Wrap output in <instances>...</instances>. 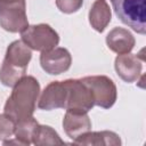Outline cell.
<instances>
[{"instance_id": "obj_1", "label": "cell", "mask_w": 146, "mask_h": 146, "mask_svg": "<svg viewBox=\"0 0 146 146\" xmlns=\"http://www.w3.org/2000/svg\"><path fill=\"white\" fill-rule=\"evenodd\" d=\"M13 88L3 111L5 114L16 123L19 120L33 115L40 94V84L35 78L25 75Z\"/></svg>"}, {"instance_id": "obj_2", "label": "cell", "mask_w": 146, "mask_h": 146, "mask_svg": "<svg viewBox=\"0 0 146 146\" xmlns=\"http://www.w3.org/2000/svg\"><path fill=\"white\" fill-rule=\"evenodd\" d=\"M31 57V48L23 41L16 40L11 42L6 50V56L0 67V82L6 87H14L25 76Z\"/></svg>"}, {"instance_id": "obj_3", "label": "cell", "mask_w": 146, "mask_h": 146, "mask_svg": "<svg viewBox=\"0 0 146 146\" xmlns=\"http://www.w3.org/2000/svg\"><path fill=\"white\" fill-rule=\"evenodd\" d=\"M120 21L139 34L146 32L145 0H111Z\"/></svg>"}, {"instance_id": "obj_4", "label": "cell", "mask_w": 146, "mask_h": 146, "mask_svg": "<svg viewBox=\"0 0 146 146\" xmlns=\"http://www.w3.org/2000/svg\"><path fill=\"white\" fill-rule=\"evenodd\" d=\"M0 26L11 33L29 26L25 0H0Z\"/></svg>"}, {"instance_id": "obj_5", "label": "cell", "mask_w": 146, "mask_h": 146, "mask_svg": "<svg viewBox=\"0 0 146 146\" xmlns=\"http://www.w3.org/2000/svg\"><path fill=\"white\" fill-rule=\"evenodd\" d=\"M22 41L33 50L48 51L59 42L58 33L48 24H36L27 26L21 32Z\"/></svg>"}, {"instance_id": "obj_6", "label": "cell", "mask_w": 146, "mask_h": 146, "mask_svg": "<svg viewBox=\"0 0 146 146\" xmlns=\"http://www.w3.org/2000/svg\"><path fill=\"white\" fill-rule=\"evenodd\" d=\"M91 91L95 105L103 108H110L116 100V86L112 79L106 75H91L80 79Z\"/></svg>"}, {"instance_id": "obj_7", "label": "cell", "mask_w": 146, "mask_h": 146, "mask_svg": "<svg viewBox=\"0 0 146 146\" xmlns=\"http://www.w3.org/2000/svg\"><path fill=\"white\" fill-rule=\"evenodd\" d=\"M66 84V111H76L88 113L94 106V97L90 89L81 81L76 79L65 80Z\"/></svg>"}, {"instance_id": "obj_8", "label": "cell", "mask_w": 146, "mask_h": 146, "mask_svg": "<svg viewBox=\"0 0 146 146\" xmlns=\"http://www.w3.org/2000/svg\"><path fill=\"white\" fill-rule=\"evenodd\" d=\"M72 64V57L67 49L55 47L40 55V65L42 70L51 75H58L66 72Z\"/></svg>"}, {"instance_id": "obj_9", "label": "cell", "mask_w": 146, "mask_h": 146, "mask_svg": "<svg viewBox=\"0 0 146 146\" xmlns=\"http://www.w3.org/2000/svg\"><path fill=\"white\" fill-rule=\"evenodd\" d=\"M144 57L139 55H132L130 52L119 55L115 58L114 67L117 75L128 83L135 82L139 79L143 70Z\"/></svg>"}, {"instance_id": "obj_10", "label": "cell", "mask_w": 146, "mask_h": 146, "mask_svg": "<svg viewBox=\"0 0 146 146\" xmlns=\"http://www.w3.org/2000/svg\"><path fill=\"white\" fill-rule=\"evenodd\" d=\"M65 102H66L65 81H52L42 91L38 103V107L44 111L65 108Z\"/></svg>"}, {"instance_id": "obj_11", "label": "cell", "mask_w": 146, "mask_h": 146, "mask_svg": "<svg viewBox=\"0 0 146 146\" xmlns=\"http://www.w3.org/2000/svg\"><path fill=\"white\" fill-rule=\"evenodd\" d=\"M63 128L65 133L75 140L91 129V121L87 113L76 111H66L63 119Z\"/></svg>"}, {"instance_id": "obj_12", "label": "cell", "mask_w": 146, "mask_h": 146, "mask_svg": "<svg viewBox=\"0 0 146 146\" xmlns=\"http://www.w3.org/2000/svg\"><path fill=\"white\" fill-rule=\"evenodd\" d=\"M135 38L130 31L123 27H114L106 36L107 47L117 55L128 54L135 47Z\"/></svg>"}, {"instance_id": "obj_13", "label": "cell", "mask_w": 146, "mask_h": 146, "mask_svg": "<svg viewBox=\"0 0 146 146\" xmlns=\"http://www.w3.org/2000/svg\"><path fill=\"white\" fill-rule=\"evenodd\" d=\"M112 13L106 0H95L89 10V23L97 32H103L111 22Z\"/></svg>"}, {"instance_id": "obj_14", "label": "cell", "mask_w": 146, "mask_h": 146, "mask_svg": "<svg viewBox=\"0 0 146 146\" xmlns=\"http://www.w3.org/2000/svg\"><path fill=\"white\" fill-rule=\"evenodd\" d=\"M74 145H111L117 146L121 145L120 136L113 131H96V132H86L78 139L73 140Z\"/></svg>"}, {"instance_id": "obj_15", "label": "cell", "mask_w": 146, "mask_h": 146, "mask_svg": "<svg viewBox=\"0 0 146 146\" xmlns=\"http://www.w3.org/2000/svg\"><path fill=\"white\" fill-rule=\"evenodd\" d=\"M38 127H39V123L33 116L17 121L15 123L14 135L18 144L25 145V146H29L30 144H32V140Z\"/></svg>"}, {"instance_id": "obj_16", "label": "cell", "mask_w": 146, "mask_h": 146, "mask_svg": "<svg viewBox=\"0 0 146 146\" xmlns=\"http://www.w3.org/2000/svg\"><path fill=\"white\" fill-rule=\"evenodd\" d=\"M32 143L36 146H47V145H64V141L60 139L58 133L49 125L38 127Z\"/></svg>"}, {"instance_id": "obj_17", "label": "cell", "mask_w": 146, "mask_h": 146, "mask_svg": "<svg viewBox=\"0 0 146 146\" xmlns=\"http://www.w3.org/2000/svg\"><path fill=\"white\" fill-rule=\"evenodd\" d=\"M15 122L6 114H0V140L9 138L14 133Z\"/></svg>"}, {"instance_id": "obj_18", "label": "cell", "mask_w": 146, "mask_h": 146, "mask_svg": "<svg viewBox=\"0 0 146 146\" xmlns=\"http://www.w3.org/2000/svg\"><path fill=\"white\" fill-rule=\"evenodd\" d=\"M83 0H56L57 8L64 14H72L82 7Z\"/></svg>"}]
</instances>
